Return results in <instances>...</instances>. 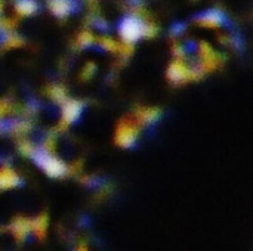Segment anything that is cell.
<instances>
[{
  "label": "cell",
  "mask_w": 253,
  "mask_h": 251,
  "mask_svg": "<svg viewBox=\"0 0 253 251\" xmlns=\"http://www.w3.org/2000/svg\"><path fill=\"white\" fill-rule=\"evenodd\" d=\"M15 25H16V21H12L10 18H4V19H0V31H3V33L12 31Z\"/></svg>",
  "instance_id": "cell-11"
},
{
  "label": "cell",
  "mask_w": 253,
  "mask_h": 251,
  "mask_svg": "<svg viewBox=\"0 0 253 251\" xmlns=\"http://www.w3.org/2000/svg\"><path fill=\"white\" fill-rule=\"evenodd\" d=\"M1 12H3V1L0 0V13H1Z\"/></svg>",
  "instance_id": "cell-14"
},
{
  "label": "cell",
  "mask_w": 253,
  "mask_h": 251,
  "mask_svg": "<svg viewBox=\"0 0 253 251\" xmlns=\"http://www.w3.org/2000/svg\"><path fill=\"white\" fill-rule=\"evenodd\" d=\"M24 41H22V38L19 37V36H16V34H9L6 38H4V46L6 47H18V46H21Z\"/></svg>",
  "instance_id": "cell-10"
},
{
  "label": "cell",
  "mask_w": 253,
  "mask_h": 251,
  "mask_svg": "<svg viewBox=\"0 0 253 251\" xmlns=\"http://www.w3.org/2000/svg\"><path fill=\"white\" fill-rule=\"evenodd\" d=\"M95 43V36L90 31H82L77 37V44L79 47H87Z\"/></svg>",
  "instance_id": "cell-9"
},
{
  "label": "cell",
  "mask_w": 253,
  "mask_h": 251,
  "mask_svg": "<svg viewBox=\"0 0 253 251\" xmlns=\"http://www.w3.org/2000/svg\"><path fill=\"white\" fill-rule=\"evenodd\" d=\"M79 251H87L84 247H82V249H79Z\"/></svg>",
  "instance_id": "cell-15"
},
{
  "label": "cell",
  "mask_w": 253,
  "mask_h": 251,
  "mask_svg": "<svg viewBox=\"0 0 253 251\" xmlns=\"http://www.w3.org/2000/svg\"><path fill=\"white\" fill-rule=\"evenodd\" d=\"M47 6L55 16L67 18L73 10L74 3L73 0H47Z\"/></svg>",
  "instance_id": "cell-4"
},
{
  "label": "cell",
  "mask_w": 253,
  "mask_h": 251,
  "mask_svg": "<svg viewBox=\"0 0 253 251\" xmlns=\"http://www.w3.org/2000/svg\"><path fill=\"white\" fill-rule=\"evenodd\" d=\"M196 21H197L200 25H203V27L215 28V27L222 25V22H224V15H222L219 10H216V9H211V10L205 12L203 15L197 16Z\"/></svg>",
  "instance_id": "cell-5"
},
{
  "label": "cell",
  "mask_w": 253,
  "mask_h": 251,
  "mask_svg": "<svg viewBox=\"0 0 253 251\" xmlns=\"http://www.w3.org/2000/svg\"><path fill=\"white\" fill-rule=\"evenodd\" d=\"M156 33V27L151 22L141 19L138 15L126 16L119 24V34L126 44L135 43L141 37H151Z\"/></svg>",
  "instance_id": "cell-1"
},
{
  "label": "cell",
  "mask_w": 253,
  "mask_h": 251,
  "mask_svg": "<svg viewBox=\"0 0 253 251\" xmlns=\"http://www.w3.org/2000/svg\"><path fill=\"white\" fill-rule=\"evenodd\" d=\"M15 10L21 16H30L37 10L36 0H18L15 3Z\"/></svg>",
  "instance_id": "cell-8"
},
{
  "label": "cell",
  "mask_w": 253,
  "mask_h": 251,
  "mask_svg": "<svg viewBox=\"0 0 253 251\" xmlns=\"http://www.w3.org/2000/svg\"><path fill=\"white\" fill-rule=\"evenodd\" d=\"M34 160H37V163L42 166V169L53 178L62 176L67 170V167L62 161H59L58 158H55L46 152H36Z\"/></svg>",
  "instance_id": "cell-2"
},
{
  "label": "cell",
  "mask_w": 253,
  "mask_h": 251,
  "mask_svg": "<svg viewBox=\"0 0 253 251\" xmlns=\"http://www.w3.org/2000/svg\"><path fill=\"white\" fill-rule=\"evenodd\" d=\"M49 93H50V95H52V98H53V99H56V101H62V99L65 98V90H64L62 87H59V86H53V87H50Z\"/></svg>",
  "instance_id": "cell-12"
},
{
  "label": "cell",
  "mask_w": 253,
  "mask_h": 251,
  "mask_svg": "<svg viewBox=\"0 0 253 251\" xmlns=\"http://www.w3.org/2000/svg\"><path fill=\"white\" fill-rule=\"evenodd\" d=\"M93 71H95V65H93V64H87V65L84 67V70H83V72H84L83 75H90Z\"/></svg>",
  "instance_id": "cell-13"
},
{
  "label": "cell",
  "mask_w": 253,
  "mask_h": 251,
  "mask_svg": "<svg viewBox=\"0 0 253 251\" xmlns=\"http://www.w3.org/2000/svg\"><path fill=\"white\" fill-rule=\"evenodd\" d=\"M19 185V178L15 175L13 170L3 167L0 169V189H9V188H15Z\"/></svg>",
  "instance_id": "cell-7"
},
{
  "label": "cell",
  "mask_w": 253,
  "mask_h": 251,
  "mask_svg": "<svg viewBox=\"0 0 253 251\" xmlns=\"http://www.w3.org/2000/svg\"><path fill=\"white\" fill-rule=\"evenodd\" d=\"M136 139V129L133 124L123 121L117 129V142L123 146H129Z\"/></svg>",
  "instance_id": "cell-3"
},
{
  "label": "cell",
  "mask_w": 253,
  "mask_h": 251,
  "mask_svg": "<svg viewBox=\"0 0 253 251\" xmlns=\"http://www.w3.org/2000/svg\"><path fill=\"white\" fill-rule=\"evenodd\" d=\"M82 112V104L77 101H68L62 108V120L65 123H71L80 117Z\"/></svg>",
  "instance_id": "cell-6"
}]
</instances>
